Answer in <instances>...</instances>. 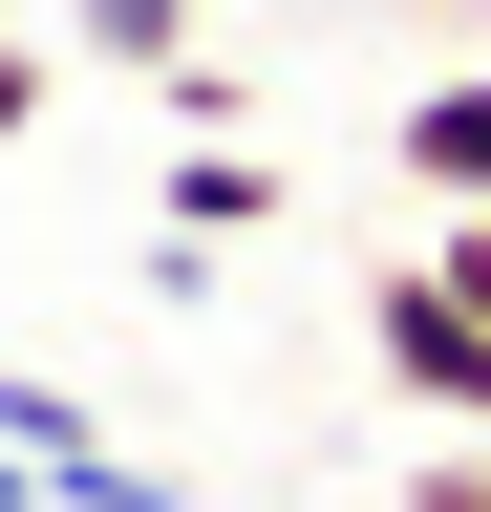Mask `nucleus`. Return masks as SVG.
<instances>
[{
  "mask_svg": "<svg viewBox=\"0 0 491 512\" xmlns=\"http://www.w3.org/2000/svg\"><path fill=\"white\" fill-rule=\"evenodd\" d=\"M363 342H385V384H406L427 427H470V448H491V320H470L449 278H427V256H406L385 299H363Z\"/></svg>",
  "mask_w": 491,
  "mask_h": 512,
  "instance_id": "obj_1",
  "label": "nucleus"
},
{
  "mask_svg": "<svg viewBox=\"0 0 491 512\" xmlns=\"http://www.w3.org/2000/svg\"><path fill=\"white\" fill-rule=\"evenodd\" d=\"M385 150H406V192H427V214H491V43L449 64V86H406V128H385Z\"/></svg>",
  "mask_w": 491,
  "mask_h": 512,
  "instance_id": "obj_2",
  "label": "nucleus"
},
{
  "mask_svg": "<svg viewBox=\"0 0 491 512\" xmlns=\"http://www.w3.org/2000/svg\"><path fill=\"white\" fill-rule=\"evenodd\" d=\"M278 214V150H171V235H257Z\"/></svg>",
  "mask_w": 491,
  "mask_h": 512,
  "instance_id": "obj_3",
  "label": "nucleus"
},
{
  "mask_svg": "<svg viewBox=\"0 0 491 512\" xmlns=\"http://www.w3.org/2000/svg\"><path fill=\"white\" fill-rule=\"evenodd\" d=\"M65 43H86V64H150V86H171V64H193V0H65Z\"/></svg>",
  "mask_w": 491,
  "mask_h": 512,
  "instance_id": "obj_4",
  "label": "nucleus"
},
{
  "mask_svg": "<svg viewBox=\"0 0 491 512\" xmlns=\"http://www.w3.org/2000/svg\"><path fill=\"white\" fill-rule=\"evenodd\" d=\"M0 448H43V470H65V448H107V427L65 406V384H22V363H0Z\"/></svg>",
  "mask_w": 491,
  "mask_h": 512,
  "instance_id": "obj_5",
  "label": "nucleus"
},
{
  "mask_svg": "<svg viewBox=\"0 0 491 512\" xmlns=\"http://www.w3.org/2000/svg\"><path fill=\"white\" fill-rule=\"evenodd\" d=\"M406 512H491V448L449 427V448H427V470H406Z\"/></svg>",
  "mask_w": 491,
  "mask_h": 512,
  "instance_id": "obj_6",
  "label": "nucleus"
},
{
  "mask_svg": "<svg viewBox=\"0 0 491 512\" xmlns=\"http://www.w3.org/2000/svg\"><path fill=\"white\" fill-rule=\"evenodd\" d=\"M427 278H449V299L491 320V214H449V235H427Z\"/></svg>",
  "mask_w": 491,
  "mask_h": 512,
  "instance_id": "obj_7",
  "label": "nucleus"
},
{
  "mask_svg": "<svg viewBox=\"0 0 491 512\" xmlns=\"http://www.w3.org/2000/svg\"><path fill=\"white\" fill-rule=\"evenodd\" d=\"M22 128H43V43L0 22V150H22Z\"/></svg>",
  "mask_w": 491,
  "mask_h": 512,
  "instance_id": "obj_8",
  "label": "nucleus"
},
{
  "mask_svg": "<svg viewBox=\"0 0 491 512\" xmlns=\"http://www.w3.org/2000/svg\"><path fill=\"white\" fill-rule=\"evenodd\" d=\"M470 43H491V0H470Z\"/></svg>",
  "mask_w": 491,
  "mask_h": 512,
  "instance_id": "obj_9",
  "label": "nucleus"
}]
</instances>
